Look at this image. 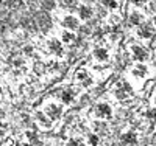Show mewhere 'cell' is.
I'll return each instance as SVG.
<instances>
[{
  "label": "cell",
  "instance_id": "603a6c76",
  "mask_svg": "<svg viewBox=\"0 0 156 146\" xmlns=\"http://www.w3.org/2000/svg\"><path fill=\"white\" fill-rule=\"evenodd\" d=\"M22 146H34V144H31V143H27V144H22Z\"/></svg>",
  "mask_w": 156,
  "mask_h": 146
},
{
  "label": "cell",
  "instance_id": "ffe728a7",
  "mask_svg": "<svg viewBox=\"0 0 156 146\" xmlns=\"http://www.w3.org/2000/svg\"><path fill=\"white\" fill-rule=\"evenodd\" d=\"M145 117H147V118H151V120H154V118H156V110H154V109H150V110H147Z\"/></svg>",
  "mask_w": 156,
  "mask_h": 146
},
{
  "label": "cell",
  "instance_id": "7c38bea8",
  "mask_svg": "<svg viewBox=\"0 0 156 146\" xmlns=\"http://www.w3.org/2000/svg\"><path fill=\"white\" fill-rule=\"evenodd\" d=\"M90 16H92V9L89 6H84V5L78 6V19L80 20H87L90 19Z\"/></svg>",
  "mask_w": 156,
  "mask_h": 146
},
{
  "label": "cell",
  "instance_id": "9c48e42d",
  "mask_svg": "<svg viewBox=\"0 0 156 146\" xmlns=\"http://www.w3.org/2000/svg\"><path fill=\"white\" fill-rule=\"evenodd\" d=\"M137 36L140 39H150L154 36V28L151 25H140L137 30Z\"/></svg>",
  "mask_w": 156,
  "mask_h": 146
},
{
  "label": "cell",
  "instance_id": "7402d4cb",
  "mask_svg": "<svg viewBox=\"0 0 156 146\" xmlns=\"http://www.w3.org/2000/svg\"><path fill=\"white\" fill-rule=\"evenodd\" d=\"M131 2H133L134 5H142V3H144V0H131Z\"/></svg>",
  "mask_w": 156,
  "mask_h": 146
},
{
  "label": "cell",
  "instance_id": "9a60e30c",
  "mask_svg": "<svg viewBox=\"0 0 156 146\" xmlns=\"http://www.w3.org/2000/svg\"><path fill=\"white\" fill-rule=\"evenodd\" d=\"M142 20H144V16H142L140 12H137V11H134V12L129 14V22H131L133 25H140Z\"/></svg>",
  "mask_w": 156,
  "mask_h": 146
},
{
  "label": "cell",
  "instance_id": "4fadbf2b",
  "mask_svg": "<svg viewBox=\"0 0 156 146\" xmlns=\"http://www.w3.org/2000/svg\"><path fill=\"white\" fill-rule=\"evenodd\" d=\"M59 41H61L62 44H66V45L72 44V42L75 41V34H73V31L62 30V33H61V39H59Z\"/></svg>",
  "mask_w": 156,
  "mask_h": 146
},
{
  "label": "cell",
  "instance_id": "cb8c5ba5",
  "mask_svg": "<svg viewBox=\"0 0 156 146\" xmlns=\"http://www.w3.org/2000/svg\"><path fill=\"white\" fill-rule=\"evenodd\" d=\"M153 100H154V104H156V92H154V97H153Z\"/></svg>",
  "mask_w": 156,
  "mask_h": 146
},
{
  "label": "cell",
  "instance_id": "8fae6325",
  "mask_svg": "<svg viewBox=\"0 0 156 146\" xmlns=\"http://www.w3.org/2000/svg\"><path fill=\"white\" fill-rule=\"evenodd\" d=\"M94 58L98 62H106L109 59V53H108L106 48H95L94 50Z\"/></svg>",
  "mask_w": 156,
  "mask_h": 146
},
{
  "label": "cell",
  "instance_id": "7a4b0ae2",
  "mask_svg": "<svg viewBox=\"0 0 156 146\" xmlns=\"http://www.w3.org/2000/svg\"><path fill=\"white\" fill-rule=\"evenodd\" d=\"M44 114L50 118L51 121H56V120H59L61 115H62V107L59 104H56V103H48L45 106V109H44Z\"/></svg>",
  "mask_w": 156,
  "mask_h": 146
},
{
  "label": "cell",
  "instance_id": "ba28073f",
  "mask_svg": "<svg viewBox=\"0 0 156 146\" xmlns=\"http://www.w3.org/2000/svg\"><path fill=\"white\" fill-rule=\"evenodd\" d=\"M120 143H122V146H137V135L131 131L125 132L120 137Z\"/></svg>",
  "mask_w": 156,
  "mask_h": 146
},
{
  "label": "cell",
  "instance_id": "5b68a950",
  "mask_svg": "<svg viewBox=\"0 0 156 146\" xmlns=\"http://www.w3.org/2000/svg\"><path fill=\"white\" fill-rule=\"evenodd\" d=\"M75 76H76V83L80 84L81 87H90L92 86V78H90V75L87 73V70H84V69H80L76 73H75Z\"/></svg>",
  "mask_w": 156,
  "mask_h": 146
},
{
  "label": "cell",
  "instance_id": "52a82bcc",
  "mask_svg": "<svg viewBox=\"0 0 156 146\" xmlns=\"http://www.w3.org/2000/svg\"><path fill=\"white\" fill-rule=\"evenodd\" d=\"M131 53H133V58L139 62H144L148 59V51L144 48V47H140V45H133L131 47Z\"/></svg>",
  "mask_w": 156,
  "mask_h": 146
},
{
  "label": "cell",
  "instance_id": "44dd1931",
  "mask_svg": "<svg viewBox=\"0 0 156 146\" xmlns=\"http://www.w3.org/2000/svg\"><path fill=\"white\" fill-rule=\"evenodd\" d=\"M42 5H44L45 8H53V6H55V3H53V2L50 3V0H44V3H42Z\"/></svg>",
  "mask_w": 156,
  "mask_h": 146
},
{
  "label": "cell",
  "instance_id": "30bf717a",
  "mask_svg": "<svg viewBox=\"0 0 156 146\" xmlns=\"http://www.w3.org/2000/svg\"><path fill=\"white\" fill-rule=\"evenodd\" d=\"M75 97H76V93H75L73 89H64L61 92V101H62V104H72L75 101Z\"/></svg>",
  "mask_w": 156,
  "mask_h": 146
},
{
  "label": "cell",
  "instance_id": "ac0fdd59",
  "mask_svg": "<svg viewBox=\"0 0 156 146\" xmlns=\"http://www.w3.org/2000/svg\"><path fill=\"white\" fill-rule=\"evenodd\" d=\"M101 3L105 5L106 8H109V9H115L117 8V2H115V0H101Z\"/></svg>",
  "mask_w": 156,
  "mask_h": 146
},
{
  "label": "cell",
  "instance_id": "8992f818",
  "mask_svg": "<svg viewBox=\"0 0 156 146\" xmlns=\"http://www.w3.org/2000/svg\"><path fill=\"white\" fill-rule=\"evenodd\" d=\"M61 25L64 26V30L75 31L78 26H80V19L72 16V14H67V16H64V19L61 20Z\"/></svg>",
  "mask_w": 156,
  "mask_h": 146
},
{
  "label": "cell",
  "instance_id": "277c9868",
  "mask_svg": "<svg viewBox=\"0 0 156 146\" xmlns=\"http://www.w3.org/2000/svg\"><path fill=\"white\" fill-rule=\"evenodd\" d=\"M47 47H48V51L51 53V55H55L58 58L64 56V47H62V42L59 41V39H55V37L48 39Z\"/></svg>",
  "mask_w": 156,
  "mask_h": 146
},
{
  "label": "cell",
  "instance_id": "6da1fadb",
  "mask_svg": "<svg viewBox=\"0 0 156 146\" xmlns=\"http://www.w3.org/2000/svg\"><path fill=\"white\" fill-rule=\"evenodd\" d=\"M112 93L119 101H126L133 97V89L125 79H120L119 83H115V86L112 89Z\"/></svg>",
  "mask_w": 156,
  "mask_h": 146
},
{
  "label": "cell",
  "instance_id": "5bb4252c",
  "mask_svg": "<svg viewBox=\"0 0 156 146\" xmlns=\"http://www.w3.org/2000/svg\"><path fill=\"white\" fill-rule=\"evenodd\" d=\"M131 75L136 76V78H145V75H147V67H145L144 64H137L136 67L131 70Z\"/></svg>",
  "mask_w": 156,
  "mask_h": 146
},
{
  "label": "cell",
  "instance_id": "d6986e66",
  "mask_svg": "<svg viewBox=\"0 0 156 146\" xmlns=\"http://www.w3.org/2000/svg\"><path fill=\"white\" fill-rule=\"evenodd\" d=\"M67 146H84V141L81 140V138H72L69 143H67Z\"/></svg>",
  "mask_w": 156,
  "mask_h": 146
},
{
  "label": "cell",
  "instance_id": "3957f363",
  "mask_svg": "<svg viewBox=\"0 0 156 146\" xmlns=\"http://www.w3.org/2000/svg\"><path fill=\"white\" fill-rule=\"evenodd\" d=\"M94 115L98 118V120H106V118L112 117V109L108 103H98L94 109Z\"/></svg>",
  "mask_w": 156,
  "mask_h": 146
},
{
  "label": "cell",
  "instance_id": "2e32d148",
  "mask_svg": "<svg viewBox=\"0 0 156 146\" xmlns=\"http://www.w3.org/2000/svg\"><path fill=\"white\" fill-rule=\"evenodd\" d=\"M87 143H89V146H101V138L97 134H90L87 137Z\"/></svg>",
  "mask_w": 156,
  "mask_h": 146
},
{
  "label": "cell",
  "instance_id": "e0dca14e",
  "mask_svg": "<svg viewBox=\"0 0 156 146\" xmlns=\"http://www.w3.org/2000/svg\"><path fill=\"white\" fill-rule=\"evenodd\" d=\"M37 120L41 121V124H42L44 127H50V126H51V123H53V121H51V120H45V118H44V115H42V114H37Z\"/></svg>",
  "mask_w": 156,
  "mask_h": 146
}]
</instances>
